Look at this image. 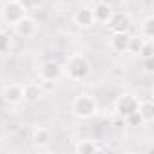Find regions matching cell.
Instances as JSON below:
<instances>
[{
  "instance_id": "8992f818",
  "label": "cell",
  "mask_w": 154,
  "mask_h": 154,
  "mask_svg": "<svg viewBox=\"0 0 154 154\" xmlns=\"http://www.w3.org/2000/svg\"><path fill=\"white\" fill-rule=\"evenodd\" d=\"M107 26L114 31H129L131 27V17L127 13H122V11H112L111 18L107 20Z\"/></svg>"
},
{
  "instance_id": "277c9868",
  "label": "cell",
  "mask_w": 154,
  "mask_h": 154,
  "mask_svg": "<svg viewBox=\"0 0 154 154\" xmlns=\"http://www.w3.org/2000/svg\"><path fill=\"white\" fill-rule=\"evenodd\" d=\"M26 11L27 8L20 2V0H13V2H6L4 8H2V18L4 22L8 24H17L22 17H26Z\"/></svg>"
},
{
  "instance_id": "5bb4252c",
  "label": "cell",
  "mask_w": 154,
  "mask_h": 154,
  "mask_svg": "<svg viewBox=\"0 0 154 154\" xmlns=\"http://www.w3.org/2000/svg\"><path fill=\"white\" fill-rule=\"evenodd\" d=\"M138 114L141 116L143 122H152L154 120V103L150 100H143L138 105Z\"/></svg>"
},
{
  "instance_id": "ffe728a7",
  "label": "cell",
  "mask_w": 154,
  "mask_h": 154,
  "mask_svg": "<svg viewBox=\"0 0 154 154\" xmlns=\"http://www.w3.org/2000/svg\"><path fill=\"white\" fill-rule=\"evenodd\" d=\"M9 45H11V40H9V36H8L6 33H2V31H0V53H6V51L9 49Z\"/></svg>"
},
{
  "instance_id": "7c38bea8",
  "label": "cell",
  "mask_w": 154,
  "mask_h": 154,
  "mask_svg": "<svg viewBox=\"0 0 154 154\" xmlns=\"http://www.w3.org/2000/svg\"><path fill=\"white\" fill-rule=\"evenodd\" d=\"M33 141L36 147H47L51 143V132L45 127H38L33 131Z\"/></svg>"
},
{
  "instance_id": "9a60e30c",
  "label": "cell",
  "mask_w": 154,
  "mask_h": 154,
  "mask_svg": "<svg viewBox=\"0 0 154 154\" xmlns=\"http://www.w3.org/2000/svg\"><path fill=\"white\" fill-rule=\"evenodd\" d=\"M74 150L78 154H94V152H98V145L93 140H80L76 143Z\"/></svg>"
},
{
  "instance_id": "d6986e66",
  "label": "cell",
  "mask_w": 154,
  "mask_h": 154,
  "mask_svg": "<svg viewBox=\"0 0 154 154\" xmlns=\"http://www.w3.org/2000/svg\"><path fill=\"white\" fill-rule=\"evenodd\" d=\"M123 120H125V122H127V123H129L131 127H138V125H141V123H145V122L141 120V116L138 114V111H136V112H132L131 116H127V118H123Z\"/></svg>"
},
{
  "instance_id": "44dd1931",
  "label": "cell",
  "mask_w": 154,
  "mask_h": 154,
  "mask_svg": "<svg viewBox=\"0 0 154 154\" xmlns=\"http://www.w3.org/2000/svg\"><path fill=\"white\" fill-rule=\"evenodd\" d=\"M143 71L145 72H154V56L143 58Z\"/></svg>"
},
{
  "instance_id": "3957f363",
  "label": "cell",
  "mask_w": 154,
  "mask_h": 154,
  "mask_svg": "<svg viewBox=\"0 0 154 154\" xmlns=\"http://www.w3.org/2000/svg\"><path fill=\"white\" fill-rule=\"evenodd\" d=\"M138 105H140V100H138L134 94H127V93H125V94H120V96L116 98L114 111H116L118 116L127 118V116H131L132 112L138 111Z\"/></svg>"
},
{
  "instance_id": "7402d4cb",
  "label": "cell",
  "mask_w": 154,
  "mask_h": 154,
  "mask_svg": "<svg viewBox=\"0 0 154 154\" xmlns=\"http://www.w3.org/2000/svg\"><path fill=\"white\" fill-rule=\"evenodd\" d=\"M0 150H2V140H0Z\"/></svg>"
},
{
  "instance_id": "5b68a950",
  "label": "cell",
  "mask_w": 154,
  "mask_h": 154,
  "mask_svg": "<svg viewBox=\"0 0 154 154\" xmlns=\"http://www.w3.org/2000/svg\"><path fill=\"white\" fill-rule=\"evenodd\" d=\"M38 74H40V78L44 82H54L62 76V65L58 62H54V60H47V62H44L40 65Z\"/></svg>"
},
{
  "instance_id": "30bf717a",
  "label": "cell",
  "mask_w": 154,
  "mask_h": 154,
  "mask_svg": "<svg viewBox=\"0 0 154 154\" xmlns=\"http://www.w3.org/2000/svg\"><path fill=\"white\" fill-rule=\"evenodd\" d=\"M129 40H131V35L127 31H114L111 36V47L118 53H125L129 47Z\"/></svg>"
},
{
  "instance_id": "6da1fadb",
  "label": "cell",
  "mask_w": 154,
  "mask_h": 154,
  "mask_svg": "<svg viewBox=\"0 0 154 154\" xmlns=\"http://www.w3.org/2000/svg\"><path fill=\"white\" fill-rule=\"evenodd\" d=\"M91 72V63L84 54H71L67 63H65V74L69 76L71 80L80 82L85 80Z\"/></svg>"
},
{
  "instance_id": "4fadbf2b",
  "label": "cell",
  "mask_w": 154,
  "mask_h": 154,
  "mask_svg": "<svg viewBox=\"0 0 154 154\" xmlns=\"http://www.w3.org/2000/svg\"><path fill=\"white\" fill-rule=\"evenodd\" d=\"M22 89H24V100L27 102H38L42 98V87L38 84H26Z\"/></svg>"
},
{
  "instance_id": "9c48e42d",
  "label": "cell",
  "mask_w": 154,
  "mask_h": 154,
  "mask_svg": "<svg viewBox=\"0 0 154 154\" xmlns=\"http://www.w3.org/2000/svg\"><path fill=\"white\" fill-rule=\"evenodd\" d=\"M74 24L82 27V29H87L94 24V17H93V9L91 8H80L78 11L74 13Z\"/></svg>"
},
{
  "instance_id": "e0dca14e",
  "label": "cell",
  "mask_w": 154,
  "mask_h": 154,
  "mask_svg": "<svg viewBox=\"0 0 154 154\" xmlns=\"http://www.w3.org/2000/svg\"><path fill=\"white\" fill-rule=\"evenodd\" d=\"M141 58H150V56H154V45H152V42L150 40H143V45L140 47V53H138Z\"/></svg>"
},
{
  "instance_id": "8fae6325",
  "label": "cell",
  "mask_w": 154,
  "mask_h": 154,
  "mask_svg": "<svg viewBox=\"0 0 154 154\" xmlns=\"http://www.w3.org/2000/svg\"><path fill=\"white\" fill-rule=\"evenodd\" d=\"M112 15V8L105 2L98 4L94 9H93V17H94V22H102V24H107V20L111 18Z\"/></svg>"
},
{
  "instance_id": "603a6c76",
  "label": "cell",
  "mask_w": 154,
  "mask_h": 154,
  "mask_svg": "<svg viewBox=\"0 0 154 154\" xmlns=\"http://www.w3.org/2000/svg\"><path fill=\"white\" fill-rule=\"evenodd\" d=\"M6 2H13V0H6Z\"/></svg>"
},
{
  "instance_id": "ba28073f",
  "label": "cell",
  "mask_w": 154,
  "mask_h": 154,
  "mask_svg": "<svg viewBox=\"0 0 154 154\" xmlns=\"http://www.w3.org/2000/svg\"><path fill=\"white\" fill-rule=\"evenodd\" d=\"M2 98H4V102H8V103H20V102L24 100V89H22V85L11 84V85L4 87Z\"/></svg>"
},
{
  "instance_id": "2e32d148",
  "label": "cell",
  "mask_w": 154,
  "mask_h": 154,
  "mask_svg": "<svg viewBox=\"0 0 154 154\" xmlns=\"http://www.w3.org/2000/svg\"><path fill=\"white\" fill-rule=\"evenodd\" d=\"M140 33H141L145 38H149V40L154 36V17H147V18L141 22Z\"/></svg>"
},
{
  "instance_id": "ac0fdd59",
  "label": "cell",
  "mask_w": 154,
  "mask_h": 154,
  "mask_svg": "<svg viewBox=\"0 0 154 154\" xmlns=\"http://www.w3.org/2000/svg\"><path fill=\"white\" fill-rule=\"evenodd\" d=\"M141 45H143V38H140V36H131L127 51H129V53H132V54H138Z\"/></svg>"
},
{
  "instance_id": "52a82bcc",
  "label": "cell",
  "mask_w": 154,
  "mask_h": 154,
  "mask_svg": "<svg viewBox=\"0 0 154 154\" xmlns=\"http://www.w3.org/2000/svg\"><path fill=\"white\" fill-rule=\"evenodd\" d=\"M36 20L35 18H31V17H22L17 24H15V33L18 35V36H24V38H29V36H33L35 33H36Z\"/></svg>"
},
{
  "instance_id": "7a4b0ae2",
  "label": "cell",
  "mask_w": 154,
  "mask_h": 154,
  "mask_svg": "<svg viewBox=\"0 0 154 154\" xmlns=\"http://www.w3.org/2000/svg\"><path fill=\"white\" fill-rule=\"evenodd\" d=\"M71 109H72V114H74L76 118L87 120V118H91V116L96 114V111H98V102H96L93 96H89V94H82V96H76V98L72 100Z\"/></svg>"
}]
</instances>
